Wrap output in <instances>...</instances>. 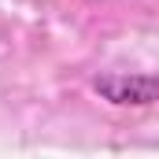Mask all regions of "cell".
Here are the masks:
<instances>
[{
    "label": "cell",
    "instance_id": "1",
    "mask_svg": "<svg viewBox=\"0 0 159 159\" xmlns=\"http://www.w3.org/2000/svg\"><path fill=\"white\" fill-rule=\"evenodd\" d=\"M96 93H104L111 104H152L159 100V78H126V74H111V78H96Z\"/></svg>",
    "mask_w": 159,
    "mask_h": 159
}]
</instances>
